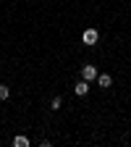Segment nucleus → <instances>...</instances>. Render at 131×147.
<instances>
[{"label":"nucleus","instance_id":"obj_1","mask_svg":"<svg viewBox=\"0 0 131 147\" xmlns=\"http://www.w3.org/2000/svg\"><path fill=\"white\" fill-rule=\"evenodd\" d=\"M97 40H100V32H97V29H87V32L81 34V42H84V45H97Z\"/></svg>","mask_w":131,"mask_h":147},{"label":"nucleus","instance_id":"obj_2","mask_svg":"<svg viewBox=\"0 0 131 147\" xmlns=\"http://www.w3.org/2000/svg\"><path fill=\"white\" fill-rule=\"evenodd\" d=\"M81 79L92 84V82L97 79V68H95V66H84V68H81Z\"/></svg>","mask_w":131,"mask_h":147},{"label":"nucleus","instance_id":"obj_3","mask_svg":"<svg viewBox=\"0 0 131 147\" xmlns=\"http://www.w3.org/2000/svg\"><path fill=\"white\" fill-rule=\"evenodd\" d=\"M97 84H100L102 89H107L110 84H113V79H110V74H97Z\"/></svg>","mask_w":131,"mask_h":147},{"label":"nucleus","instance_id":"obj_4","mask_svg":"<svg viewBox=\"0 0 131 147\" xmlns=\"http://www.w3.org/2000/svg\"><path fill=\"white\" fill-rule=\"evenodd\" d=\"M73 92H76V95H79V97H84V95H87V92H89V82H84V79H81V82H79L76 87H73Z\"/></svg>","mask_w":131,"mask_h":147},{"label":"nucleus","instance_id":"obj_5","mask_svg":"<svg viewBox=\"0 0 131 147\" xmlns=\"http://www.w3.org/2000/svg\"><path fill=\"white\" fill-rule=\"evenodd\" d=\"M60 108H63V97H60V95H55V97L50 100V110H60Z\"/></svg>","mask_w":131,"mask_h":147},{"label":"nucleus","instance_id":"obj_6","mask_svg":"<svg viewBox=\"0 0 131 147\" xmlns=\"http://www.w3.org/2000/svg\"><path fill=\"white\" fill-rule=\"evenodd\" d=\"M13 144H16V147H29V139H26L24 134H18V137L13 139Z\"/></svg>","mask_w":131,"mask_h":147},{"label":"nucleus","instance_id":"obj_7","mask_svg":"<svg viewBox=\"0 0 131 147\" xmlns=\"http://www.w3.org/2000/svg\"><path fill=\"white\" fill-rule=\"evenodd\" d=\"M8 97H11V87L0 84V100H8Z\"/></svg>","mask_w":131,"mask_h":147}]
</instances>
